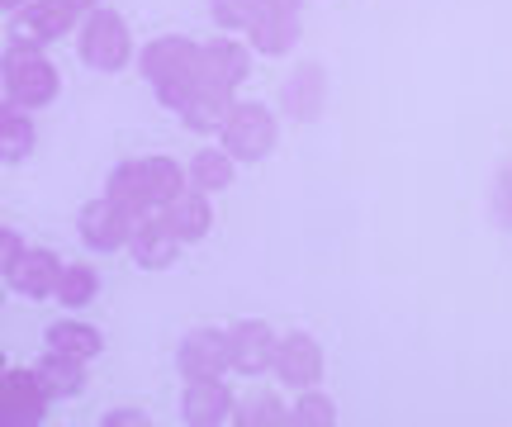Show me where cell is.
Segmentation results:
<instances>
[{"instance_id":"1","label":"cell","mask_w":512,"mask_h":427,"mask_svg":"<svg viewBox=\"0 0 512 427\" xmlns=\"http://www.w3.org/2000/svg\"><path fill=\"white\" fill-rule=\"evenodd\" d=\"M143 72L152 76V86L171 110H181L185 100L195 95V86L204 81V48L181 43V38H162L143 53Z\"/></svg>"},{"instance_id":"2","label":"cell","mask_w":512,"mask_h":427,"mask_svg":"<svg viewBox=\"0 0 512 427\" xmlns=\"http://www.w3.org/2000/svg\"><path fill=\"white\" fill-rule=\"evenodd\" d=\"M0 86H5V100H15L24 110H38V105L57 100L53 62L43 57V48H29V43H10L0 53Z\"/></svg>"},{"instance_id":"3","label":"cell","mask_w":512,"mask_h":427,"mask_svg":"<svg viewBox=\"0 0 512 427\" xmlns=\"http://www.w3.org/2000/svg\"><path fill=\"white\" fill-rule=\"evenodd\" d=\"M81 19L76 0H24L10 19V43H29V48H48Z\"/></svg>"},{"instance_id":"4","label":"cell","mask_w":512,"mask_h":427,"mask_svg":"<svg viewBox=\"0 0 512 427\" xmlns=\"http://www.w3.org/2000/svg\"><path fill=\"white\" fill-rule=\"evenodd\" d=\"M133 53V43H128V29L124 19L114 15V10H86L81 19V57L91 62L95 72H119Z\"/></svg>"},{"instance_id":"5","label":"cell","mask_w":512,"mask_h":427,"mask_svg":"<svg viewBox=\"0 0 512 427\" xmlns=\"http://www.w3.org/2000/svg\"><path fill=\"white\" fill-rule=\"evenodd\" d=\"M48 394L38 385L34 371H0V427H34L48 413Z\"/></svg>"},{"instance_id":"6","label":"cell","mask_w":512,"mask_h":427,"mask_svg":"<svg viewBox=\"0 0 512 427\" xmlns=\"http://www.w3.org/2000/svg\"><path fill=\"white\" fill-rule=\"evenodd\" d=\"M223 143L233 157L242 162H256V157H266L275 143V119L271 110H261V105H233L228 119H223Z\"/></svg>"},{"instance_id":"7","label":"cell","mask_w":512,"mask_h":427,"mask_svg":"<svg viewBox=\"0 0 512 427\" xmlns=\"http://www.w3.org/2000/svg\"><path fill=\"white\" fill-rule=\"evenodd\" d=\"M76 228H81V242H86L91 252H114V247H128L133 214H124V209H119L110 195H105V200H91V205L81 209Z\"/></svg>"},{"instance_id":"8","label":"cell","mask_w":512,"mask_h":427,"mask_svg":"<svg viewBox=\"0 0 512 427\" xmlns=\"http://www.w3.org/2000/svg\"><path fill=\"white\" fill-rule=\"evenodd\" d=\"M57 276H62V261H57L48 247H24V252L15 257V266L5 271L10 290L24 295V299H53Z\"/></svg>"},{"instance_id":"9","label":"cell","mask_w":512,"mask_h":427,"mask_svg":"<svg viewBox=\"0 0 512 427\" xmlns=\"http://www.w3.org/2000/svg\"><path fill=\"white\" fill-rule=\"evenodd\" d=\"M275 371H280V380L285 385H294V390H309V385H318V375H323V352H318V342L304 333L285 337V342H275Z\"/></svg>"},{"instance_id":"10","label":"cell","mask_w":512,"mask_h":427,"mask_svg":"<svg viewBox=\"0 0 512 427\" xmlns=\"http://www.w3.org/2000/svg\"><path fill=\"white\" fill-rule=\"evenodd\" d=\"M128 247H133V261H138V266L162 271V266L176 261L181 238L166 228V219H147V214H138V219H133V233H128Z\"/></svg>"},{"instance_id":"11","label":"cell","mask_w":512,"mask_h":427,"mask_svg":"<svg viewBox=\"0 0 512 427\" xmlns=\"http://www.w3.org/2000/svg\"><path fill=\"white\" fill-rule=\"evenodd\" d=\"M223 366H233V356H228V333H190L181 342V371L190 380H219Z\"/></svg>"},{"instance_id":"12","label":"cell","mask_w":512,"mask_h":427,"mask_svg":"<svg viewBox=\"0 0 512 427\" xmlns=\"http://www.w3.org/2000/svg\"><path fill=\"white\" fill-rule=\"evenodd\" d=\"M228 356H233V366L247 375L266 371L275 361V337L271 328H261V323H238L233 333H228Z\"/></svg>"},{"instance_id":"13","label":"cell","mask_w":512,"mask_h":427,"mask_svg":"<svg viewBox=\"0 0 512 427\" xmlns=\"http://www.w3.org/2000/svg\"><path fill=\"white\" fill-rule=\"evenodd\" d=\"M34 152V119L24 105L15 100H0V162H24Z\"/></svg>"},{"instance_id":"14","label":"cell","mask_w":512,"mask_h":427,"mask_svg":"<svg viewBox=\"0 0 512 427\" xmlns=\"http://www.w3.org/2000/svg\"><path fill=\"white\" fill-rule=\"evenodd\" d=\"M38 385H43V394L48 399H72V394L86 390V371H81V361H72V356L62 352H48L43 361L34 366Z\"/></svg>"},{"instance_id":"15","label":"cell","mask_w":512,"mask_h":427,"mask_svg":"<svg viewBox=\"0 0 512 427\" xmlns=\"http://www.w3.org/2000/svg\"><path fill=\"white\" fill-rule=\"evenodd\" d=\"M100 333H95L91 323H72V318H62V323H53L48 328V352H62L72 356V361H91V356H100Z\"/></svg>"},{"instance_id":"16","label":"cell","mask_w":512,"mask_h":427,"mask_svg":"<svg viewBox=\"0 0 512 427\" xmlns=\"http://www.w3.org/2000/svg\"><path fill=\"white\" fill-rule=\"evenodd\" d=\"M228 409H233V399L219 380H190V390H185V418L190 423H223Z\"/></svg>"},{"instance_id":"17","label":"cell","mask_w":512,"mask_h":427,"mask_svg":"<svg viewBox=\"0 0 512 427\" xmlns=\"http://www.w3.org/2000/svg\"><path fill=\"white\" fill-rule=\"evenodd\" d=\"M166 228L176 233L181 242H195L209 233V205H204V195H190L181 190L171 205H166Z\"/></svg>"},{"instance_id":"18","label":"cell","mask_w":512,"mask_h":427,"mask_svg":"<svg viewBox=\"0 0 512 427\" xmlns=\"http://www.w3.org/2000/svg\"><path fill=\"white\" fill-rule=\"evenodd\" d=\"M138 167H143V190H147V205L152 209H166L185 190L181 167H176L171 157H147V162H138Z\"/></svg>"},{"instance_id":"19","label":"cell","mask_w":512,"mask_h":427,"mask_svg":"<svg viewBox=\"0 0 512 427\" xmlns=\"http://www.w3.org/2000/svg\"><path fill=\"white\" fill-rule=\"evenodd\" d=\"M204 76L233 91V86H238L242 76H247V53H242L238 43H228V38H219V43H209V48H204Z\"/></svg>"},{"instance_id":"20","label":"cell","mask_w":512,"mask_h":427,"mask_svg":"<svg viewBox=\"0 0 512 427\" xmlns=\"http://www.w3.org/2000/svg\"><path fill=\"white\" fill-rule=\"evenodd\" d=\"M100 290V276H95L91 266H62V276H57V290L53 299L62 309H86Z\"/></svg>"},{"instance_id":"21","label":"cell","mask_w":512,"mask_h":427,"mask_svg":"<svg viewBox=\"0 0 512 427\" xmlns=\"http://www.w3.org/2000/svg\"><path fill=\"white\" fill-rule=\"evenodd\" d=\"M285 105H290V114H299V119H313L318 105H323V72H318V67H304L299 76H290V81H285Z\"/></svg>"},{"instance_id":"22","label":"cell","mask_w":512,"mask_h":427,"mask_svg":"<svg viewBox=\"0 0 512 427\" xmlns=\"http://www.w3.org/2000/svg\"><path fill=\"white\" fill-rule=\"evenodd\" d=\"M190 181L200 190H223L233 181V152H219V148H204L195 162H190Z\"/></svg>"},{"instance_id":"23","label":"cell","mask_w":512,"mask_h":427,"mask_svg":"<svg viewBox=\"0 0 512 427\" xmlns=\"http://www.w3.org/2000/svg\"><path fill=\"white\" fill-rule=\"evenodd\" d=\"M252 10H256V0H214V19H219L223 29H247Z\"/></svg>"},{"instance_id":"24","label":"cell","mask_w":512,"mask_h":427,"mask_svg":"<svg viewBox=\"0 0 512 427\" xmlns=\"http://www.w3.org/2000/svg\"><path fill=\"white\" fill-rule=\"evenodd\" d=\"M332 418H337V413H332L328 399H304V404L290 413V423H332Z\"/></svg>"},{"instance_id":"25","label":"cell","mask_w":512,"mask_h":427,"mask_svg":"<svg viewBox=\"0 0 512 427\" xmlns=\"http://www.w3.org/2000/svg\"><path fill=\"white\" fill-rule=\"evenodd\" d=\"M19 252H24V238H19V233H10V228H0V276L15 266Z\"/></svg>"},{"instance_id":"26","label":"cell","mask_w":512,"mask_h":427,"mask_svg":"<svg viewBox=\"0 0 512 427\" xmlns=\"http://www.w3.org/2000/svg\"><path fill=\"white\" fill-rule=\"evenodd\" d=\"M19 5H24V0H0V15H15Z\"/></svg>"},{"instance_id":"27","label":"cell","mask_w":512,"mask_h":427,"mask_svg":"<svg viewBox=\"0 0 512 427\" xmlns=\"http://www.w3.org/2000/svg\"><path fill=\"white\" fill-rule=\"evenodd\" d=\"M76 5H81V10H95V5H100V0H76Z\"/></svg>"},{"instance_id":"28","label":"cell","mask_w":512,"mask_h":427,"mask_svg":"<svg viewBox=\"0 0 512 427\" xmlns=\"http://www.w3.org/2000/svg\"><path fill=\"white\" fill-rule=\"evenodd\" d=\"M0 371H5V352H0Z\"/></svg>"},{"instance_id":"29","label":"cell","mask_w":512,"mask_h":427,"mask_svg":"<svg viewBox=\"0 0 512 427\" xmlns=\"http://www.w3.org/2000/svg\"><path fill=\"white\" fill-rule=\"evenodd\" d=\"M0 304H5V295H0Z\"/></svg>"}]
</instances>
